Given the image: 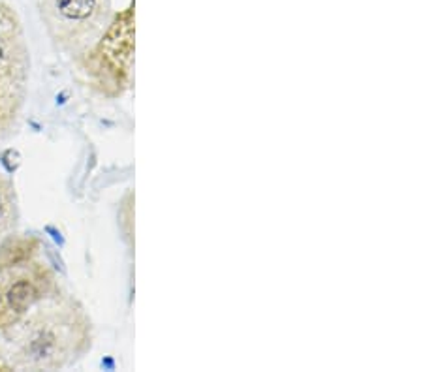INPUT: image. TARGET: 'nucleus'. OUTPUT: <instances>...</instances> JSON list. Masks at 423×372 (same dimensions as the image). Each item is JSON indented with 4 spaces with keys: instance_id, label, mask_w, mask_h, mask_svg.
Listing matches in <instances>:
<instances>
[{
    "instance_id": "5",
    "label": "nucleus",
    "mask_w": 423,
    "mask_h": 372,
    "mask_svg": "<svg viewBox=\"0 0 423 372\" xmlns=\"http://www.w3.org/2000/svg\"><path fill=\"white\" fill-rule=\"evenodd\" d=\"M134 4L119 15H113L108 30L98 40L89 55H98L100 75L111 94H122L132 85V63H134Z\"/></svg>"
},
{
    "instance_id": "1",
    "label": "nucleus",
    "mask_w": 423,
    "mask_h": 372,
    "mask_svg": "<svg viewBox=\"0 0 423 372\" xmlns=\"http://www.w3.org/2000/svg\"><path fill=\"white\" fill-rule=\"evenodd\" d=\"M0 337L6 368L53 372L77 365L91 352L94 326L80 299L58 292L30 309Z\"/></svg>"
},
{
    "instance_id": "2",
    "label": "nucleus",
    "mask_w": 423,
    "mask_h": 372,
    "mask_svg": "<svg viewBox=\"0 0 423 372\" xmlns=\"http://www.w3.org/2000/svg\"><path fill=\"white\" fill-rule=\"evenodd\" d=\"M36 239L8 237L0 245V335L44 299L63 292L57 271L42 258Z\"/></svg>"
},
{
    "instance_id": "4",
    "label": "nucleus",
    "mask_w": 423,
    "mask_h": 372,
    "mask_svg": "<svg viewBox=\"0 0 423 372\" xmlns=\"http://www.w3.org/2000/svg\"><path fill=\"white\" fill-rule=\"evenodd\" d=\"M30 79V49L18 10L0 0V143L18 132Z\"/></svg>"
},
{
    "instance_id": "6",
    "label": "nucleus",
    "mask_w": 423,
    "mask_h": 372,
    "mask_svg": "<svg viewBox=\"0 0 423 372\" xmlns=\"http://www.w3.org/2000/svg\"><path fill=\"white\" fill-rule=\"evenodd\" d=\"M19 224V200L15 183L0 173V245L12 237Z\"/></svg>"
},
{
    "instance_id": "3",
    "label": "nucleus",
    "mask_w": 423,
    "mask_h": 372,
    "mask_svg": "<svg viewBox=\"0 0 423 372\" xmlns=\"http://www.w3.org/2000/svg\"><path fill=\"white\" fill-rule=\"evenodd\" d=\"M42 25L53 47L85 58L113 21V0H38Z\"/></svg>"
}]
</instances>
